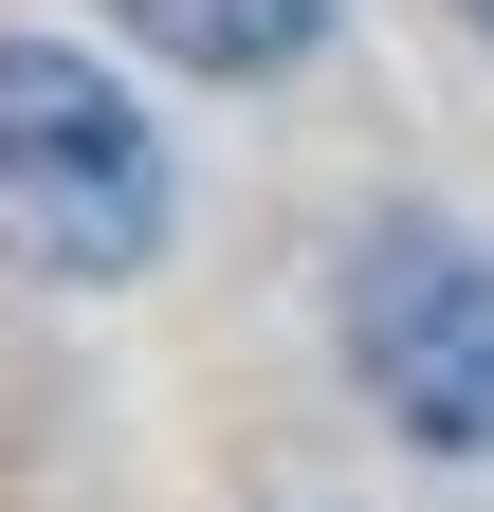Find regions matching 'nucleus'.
Returning a JSON list of instances; mask_svg holds the SVG:
<instances>
[{
  "label": "nucleus",
  "instance_id": "nucleus-1",
  "mask_svg": "<svg viewBox=\"0 0 494 512\" xmlns=\"http://www.w3.org/2000/svg\"><path fill=\"white\" fill-rule=\"evenodd\" d=\"M165 256V128L74 37H0V275L110 293Z\"/></svg>",
  "mask_w": 494,
  "mask_h": 512
},
{
  "label": "nucleus",
  "instance_id": "nucleus-2",
  "mask_svg": "<svg viewBox=\"0 0 494 512\" xmlns=\"http://www.w3.org/2000/svg\"><path fill=\"white\" fill-rule=\"evenodd\" d=\"M348 384L440 458H494V238L476 220H366L330 275Z\"/></svg>",
  "mask_w": 494,
  "mask_h": 512
},
{
  "label": "nucleus",
  "instance_id": "nucleus-3",
  "mask_svg": "<svg viewBox=\"0 0 494 512\" xmlns=\"http://www.w3.org/2000/svg\"><path fill=\"white\" fill-rule=\"evenodd\" d=\"M165 74H220V92H257V74H293V55L330 37V0H110Z\"/></svg>",
  "mask_w": 494,
  "mask_h": 512
},
{
  "label": "nucleus",
  "instance_id": "nucleus-4",
  "mask_svg": "<svg viewBox=\"0 0 494 512\" xmlns=\"http://www.w3.org/2000/svg\"><path fill=\"white\" fill-rule=\"evenodd\" d=\"M458 19H476V37H494V0H458Z\"/></svg>",
  "mask_w": 494,
  "mask_h": 512
}]
</instances>
